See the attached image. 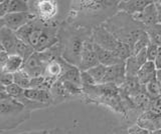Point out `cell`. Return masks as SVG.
<instances>
[{"label":"cell","instance_id":"29","mask_svg":"<svg viewBox=\"0 0 161 134\" xmlns=\"http://www.w3.org/2000/svg\"><path fill=\"white\" fill-rule=\"evenodd\" d=\"M156 7H157V14H158V24L161 25V3L159 1L156 2Z\"/></svg>","mask_w":161,"mask_h":134},{"label":"cell","instance_id":"6","mask_svg":"<svg viewBox=\"0 0 161 134\" xmlns=\"http://www.w3.org/2000/svg\"><path fill=\"white\" fill-rule=\"evenodd\" d=\"M127 73H126V64L125 62L117 64V65L107 67L106 75L102 85L104 84H113V85H119L125 82Z\"/></svg>","mask_w":161,"mask_h":134},{"label":"cell","instance_id":"9","mask_svg":"<svg viewBox=\"0 0 161 134\" xmlns=\"http://www.w3.org/2000/svg\"><path fill=\"white\" fill-rule=\"evenodd\" d=\"M152 1L144 0H130V1H120L118 3V9L125 14L133 16L135 14L142 12Z\"/></svg>","mask_w":161,"mask_h":134},{"label":"cell","instance_id":"12","mask_svg":"<svg viewBox=\"0 0 161 134\" xmlns=\"http://www.w3.org/2000/svg\"><path fill=\"white\" fill-rule=\"evenodd\" d=\"M23 96L31 101L45 104V105H48L53 101L50 91L43 90V89H31V88L26 89V90H24Z\"/></svg>","mask_w":161,"mask_h":134},{"label":"cell","instance_id":"2","mask_svg":"<svg viewBox=\"0 0 161 134\" xmlns=\"http://www.w3.org/2000/svg\"><path fill=\"white\" fill-rule=\"evenodd\" d=\"M93 41L101 47L113 52L123 61H126L132 55L130 47L120 41L107 28L96 27L93 32Z\"/></svg>","mask_w":161,"mask_h":134},{"label":"cell","instance_id":"17","mask_svg":"<svg viewBox=\"0 0 161 134\" xmlns=\"http://www.w3.org/2000/svg\"><path fill=\"white\" fill-rule=\"evenodd\" d=\"M30 82H31V77L28 74L21 70L17 71L16 73H14V83L17 84L18 86H20L24 90L30 88Z\"/></svg>","mask_w":161,"mask_h":134},{"label":"cell","instance_id":"13","mask_svg":"<svg viewBox=\"0 0 161 134\" xmlns=\"http://www.w3.org/2000/svg\"><path fill=\"white\" fill-rule=\"evenodd\" d=\"M24 59L20 57L17 54H11L8 57L7 62L5 63V65L1 68V71L8 72V73H16L17 71L21 70L24 65Z\"/></svg>","mask_w":161,"mask_h":134},{"label":"cell","instance_id":"19","mask_svg":"<svg viewBox=\"0 0 161 134\" xmlns=\"http://www.w3.org/2000/svg\"><path fill=\"white\" fill-rule=\"evenodd\" d=\"M145 92L150 98H152L153 100L161 97V87H160V84L157 81V79H155V80L146 84Z\"/></svg>","mask_w":161,"mask_h":134},{"label":"cell","instance_id":"3","mask_svg":"<svg viewBox=\"0 0 161 134\" xmlns=\"http://www.w3.org/2000/svg\"><path fill=\"white\" fill-rule=\"evenodd\" d=\"M32 6L29 4L30 12L45 23H52L50 21L58 14V2L52 0H42V1L33 2Z\"/></svg>","mask_w":161,"mask_h":134},{"label":"cell","instance_id":"7","mask_svg":"<svg viewBox=\"0 0 161 134\" xmlns=\"http://www.w3.org/2000/svg\"><path fill=\"white\" fill-rule=\"evenodd\" d=\"M136 22L142 24L145 28L153 26L158 23V14H157V7H156V2L152 1L149 5L146 7L142 12L135 14L131 16Z\"/></svg>","mask_w":161,"mask_h":134},{"label":"cell","instance_id":"26","mask_svg":"<svg viewBox=\"0 0 161 134\" xmlns=\"http://www.w3.org/2000/svg\"><path fill=\"white\" fill-rule=\"evenodd\" d=\"M8 57H9V54L5 50H3V49H1V51H0V67L1 68L5 65V63L7 62Z\"/></svg>","mask_w":161,"mask_h":134},{"label":"cell","instance_id":"21","mask_svg":"<svg viewBox=\"0 0 161 134\" xmlns=\"http://www.w3.org/2000/svg\"><path fill=\"white\" fill-rule=\"evenodd\" d=\"M80 83H82L83 90L97 86V83L87 71H80Z\"/></svg>","mask_w":161,"mask_h":134},{"label":"cell","instance_id":"4","mask_svg":"<svg viewBox=\"0 0 161 134\" xmlns=\"http://www.w3.org/2000/svg\"><path fill=\"white\" fill-rule=\"evenodd\" d=\"M36 16L31 12L8 13L6 16L0 18V22H1V27H6L10 30L16 32L30 21L34 20Z\"/></svg>","mask_w":161,"mask_h":134},{"label":"cell","instance_id":"28","mask_svg":"<svg viewBox=\"0 0 161 134\" xmlns=\"http://www.w3.org/2000/svg\"><path fill=\"white\" fill-rule=\"evenodd\" d=\"M47 134H68V132L62 128H53L47 131Z\"/></svg>","mask_w":161,"mask_h":134},{"label":"cell","instance_id":"1","mask_svg":"<svg viewBox=\"0 0 161 134\" xmlns=\"http://www.w3.org/2000/svg\"><path fill=\"white\" fill-rule=\"evenodd\" d=\"M0 114H1V130L12 129L22 121L29 118L30 111L17 99L7 95L1 87L0 92Z\"/></svg>","mask_w":161,"mask_h":134},{"label":"cell","instance_id":"10","mask_svg":"<svg viewBox=\"0 0 161 134\" xmlns=\"http://www.w3.org/2000/svg\"><path fill=\"white\" fill-rule=\"evenodd\" d=\"M94 47H95L96 53H97L99 63L102 64V65L109 67V66L117 65V64L125 62L122 60V59H120L116 54H114L113 52H111L103 47H101L100 45L96 44L95 42H94Z\"/></svg>","mask_w":161,"mask_h":134},{"label":"cell","instance_id":"23","mask_svg":"<svg viewBox=\"0 0 161 134\" xmlns=\"http://www.w3.org/2000/svg\"><path fill=\"white\" fill-rule=\"evenodd\" d=\"M0 83L2 87H8L14 83V74L3 72L1 71V76H0Z\"/></svg>","mask_w":161,"mask_h":134},{"label":"cell","instance_id":"33","mask_svg":"<svg viewBox=\"0 0 161 134\" xmlns=\"http://www.w3.org/2000/svg\"><path fill=\"white\" fill-rule=\"evenodd\" d=\"M20 134H21V133H20Z\"/></svg>","mask_w":161,"mask_h":134},{"label":"cell","instance_id":"20","mask_svg":"<svg viewBox=\"0 0 161 134\" xmlns=\"http://www.w3.org/2000/svg\"><path fill=\"white\" fill-rule=\"evenodd\" d=\"M2 88L5 90V92L7 93L8 96H10L11 98H14V99L19 98L20 96H22L24 93V89H22L21 87L18 86L17 84H15V83L11 84V85L8 87H2Z\"/></svg>","mask_w":161,"mask_h":134},{"label":"cell","instance_id":"27","mask_svg":"<svg viewBox=\"0 0 161 134\" xmlns=\"http://www.w3.org/2000/svg\"><path fill=\"white\" fill-rule=\"evenodd\" d=\"M154 65L157 70H161V47H159L157 56H156L155 60H154Z\"/></svg>","mask_w":161,"mask_h":134},{"label":"cell","instance_id":"5","mask_svg":"<svg viewBox=\"0 0 161 134\" xmlns=\"http://www.w3.org/2000/svg\"><path fill=\"white\" fill-rule=\"evenodd\" d=\"M99 63L97 53L95 51L94 47V41L92 39H88L86 40L82 51H80V64L79 68L80 71H88L91 68L97 66Z\"/></svg>","mask_w":161,"mask_h":134},{"label":"cell","instance_id":"14","mask_svg":"<svg viewBox=\"0 0 161 134\" xmlns=\"http://www.w3.org/2000/svg\"><path fill=\"white\" fill-rule=\"evenodd\" d=\"M34 52H35L34 48L30 45V44L20 40L18 38V41L16 44V49H15V54H17V55H19L20 57H22L24 59V61H26Z\"/></svg>","mask_w":161,"mask_h":134},{"label":"cell","instance_id":"22","mask_svg":"<svg viewBox=\"0 0 161 134\" xmlns=\"http://www.w3.org/2000/svg\"><path fill=\"white\" fill-rule=\"evenodd\" d=\"M159 50V46L155 45V44L151 43L146 47V56H147V61L150 62H154L156 56H157V53Z\"/></svg>","mask_w":161,"mask_h":134},{"label":"cell","instance_id":"16","mask_svg":"<svg viewBox=\"0 0 161 134\" xmlns=\"http://www.w3.org/2000/svg\"><path fill=\"white\" fill-rule=\"evenodd\" d=\"M145 31L148 34L150 42L161 47V25L160 24L157 23L153 26L146 28Z\"/></svg>","mask_w":161,"mask_h":134},{"label":"cell","instance_id":"24","mask_svg":"<svg viewBox=\"0 0 161 134\" xmlns=\"http://www.w3.org/2000/svg\"><path fill=\"white\" fill-rule=\"evenodd\" d=\"M10 0H3L0 2V18H3L9 13Z\"/></svg>","mask_w":161,"mask_h":134},{"label":"cell","instance_id":"11","mask_svg":"<svg viewBox=\"0 0 161 134\" xmlns=\"http://www.w3.org/2000/svg\"><path fill=\"white\" fill-rule=\"evenodd\" d=\"M156 74H157V69H156L154 62L147 61L144 65L140 68V70L137 73V78L138 82L141 85H146L149 82L153 81L156 79Z\"/></svg>","mask_w":161,"mask_h":134},{"label":"cell","instance_id":"18","mask_svg":"<svg viewBox=\"0 0 161 134\" xmlns=\"http://www.w3.org/2000/svg\"><path fill=\"white\" fill-rule=\"evenodd\" d=\"M24 12H30L29 1L10 0L9 13H24Z\"/></svg>","mask_w":161,"mask_h":134},{"label":"cell","instance_id":"32","mask_svg":"<svg viewBox=\"0 0 161 134\" xmlns=\"http://www.w3.org/2000/svg\"><path fill=\"white\" fill-rule=\"evenodd\" d=\"M159 2H160V3H161V1H159Z\"/></svg>","mask_w":161,"mask_h":134},{"label":"cell","instance_id":"25","mask_svg":"<svg viewBox=\"0 0 161 134\" xmlns=\"http://www.w3.org/2000/svg\"><path fill=\"white\" fill-rule=\"evenodd\" d=\"M128 134H150V132L148 130H146V129L140 127L139 125H136L129 129Z\"/></svg>","mask_w":161,"mask_h":134},{"label":"cell","instance_id":"30","mask_svg":"<svg viewBox=\"0 0 161 134\" xmlns=\"http://www.w3.org/2000/svg\"><path fill=\"white\" fill-rule=\"evenodd\" d=\"M48 130H34V131H25L21 134H47Z\"/></svg>","mask_w":161,"mask_h":134},{"label":"cell","instance_id":"31","mask_svg":"<svg viewBox=\"0 0 161 134\" xmlns=\"http://www.w3.org/2000/svg\"><path fill=\"white\" fill-rule=\"evenodd\" d=\"M150 134H161V129H158V130H154V131H151Z\"/></svg>","mask_w":161,"mask_h":134},{"label":"cell","instance_id":"15","mask_svg":"<svg viewBox=\"0 0 161 134\" xmlns=\"http://www.w3.org/2000/svg\"><path fill=\"white\" fill-rule=\"evenodd\" d=\"M106 71H107V66L102 65V64H98L97 66L91 68L87 72L93 77L95 82L97 83V85H102L104 77L106 75Z\"/></svg>","mask_w":161,"mask_h":134},{"label":"cell","instance_id":"8","mask_svg":"<svg viewBox=\"0 0 161 134\" xmlns=\"http://www.w3.org/2000/svg\"><path fill=\"white\" fill-rule=\"evenodd\" d=\"M18 41V37L16 32H14L6 27L0 28V45L1 49L6 51L9 55L15 54L16 44Z\"/></svg>","mask_w":161,"mask_h":134}]
</instances>
